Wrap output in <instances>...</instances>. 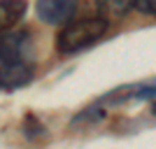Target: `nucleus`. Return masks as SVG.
Wrapping results in <instances>:
<instances>
[{
    "mask_svg": "<svg viewBox=\"0 0 156 149\" xmlns=\"http://www.w3.org/2000/svg\"><path fill=\"white\" fill-rule=\"evenodd\" d=\"M28 9L26 0H0V35L9 33Z\"/></svg>",
    "mask_w": 156,
    "mask_h": 149,
    "instance_id": "20e7f679",
    "label": "nucleus"
},
{
    "mask_svg": "<svg viewBox=\"0 0 156 149\" xmlns=\"http://www.w3.org/2000/svg\"><path fill=\"white\" fill-rule=\"evenodd\" d=\"M151 112H154V114H156V100H154V105H151Z\"/></svg>",
    "mask_w": 156,
    "mask_h": 149,
    "instance_id": "0eeeda50",
    "label": "nucleus"
},
{
    "mask_svg": "<svg viewBox=\"0 0 156 149\" xmlns=\"http://www.w3.org/2000/svg\"><path fill=\"white\" fill-rule=\"evenodd\" d=\"M107 26H110V21H105L103 16H86V19L68 21L56 37V49L63 56L84 51L107 33Z\"/></svg>",
    "mask_w": 156,
    "mask_h": 149,
    "instance_id": "f03ea898",
    "label": "nucleus"
},
{
    "mask_svg": "<svg viewBox=\"0 0 156 149\" xmlns=\"http://www.w3.org/2000/svg\"><path fill=\"white\" fill-rule=\"evenodd\" d=\"M135 7L142 14H149V16H156V0H137Z\"/></svg>",
    "mask_w": 156,
    "mask_h": 149,
    "instance_id": "423d86ee",
    "label": "nucleus"
},
{
    "mask_svg": "<svg viewBox=\"0 0 156 149\" xmlns=\"http://www.w3.org/2000/svg\"><path fill=\"white\" fill-rule=\"evenodd\" d=\"M77 12V0H35V14L47 26H63Z\"/></svg>",
    "mask_w": 156,
    "mask_h": 149,
    "instance_id": "7ed1b4c3",
    "label": "nucleus"
},
{
    "mask_svg": "<svg viewBox=\"0 0 156 149\" xmlns=\"http://www.w3.org/2000/svg\"><path fill=\"white\" fill-rule=\"evenodd\" d=\"M33 77L30 40L28 33L0 35V91L19 89Z\"/></svg>",
    "mask_w": 156,
    "mask_h": 149,
    "instance_id": "f257e3e1",
    "label": "nucleus"
},
{
    "mask_svg": "<svg viewBox=\"0 0 156 149\" xmlns=\"http://www.w3.org/2000/svg\"><path fill=\"white\" fill-rule=\"evenodd\" d=\"M137 0H96L98 5V12L105 21H117V19H124L126 14L135 7Z\"/></svg>",
    "mask_w": 156,
    "mask_h": 149,
    "instance_id": "39448f33",
    "label": "nucleus"
}]
</instances>
